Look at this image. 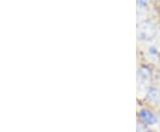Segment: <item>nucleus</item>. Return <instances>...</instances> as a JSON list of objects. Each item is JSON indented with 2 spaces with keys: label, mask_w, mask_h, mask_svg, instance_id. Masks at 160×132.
<instances>
[{
  "label": "nucleus",
  "mask_w": 160,
  "mask_h": 132,
  "mask_svg": "<svg viewBox=\"0 0 160 132\" xmlns=\"http://www.w3.org/2000/svg\"><path fill=\"white\" fill-rule=\"evenodd\" d=\"M139 116L141 118V120L144 123H147L149 125L155 124L157 122V118L151 112H149L146 109H142L139 112Z\"/></svg>",
  "instance_id": "f03ea898"
},
{
  "label": "nucleus",
  "mask_w": 160,
  "mask_h": 132,
  "mask_svg": "<svg viewBox=\"0 0 160 132\" xmlns=\"http://www.w3.org/2000/svg\"><path fill=\"white\" fill-rule=\"evenodd\" d=\"M157 27L151 22H143L138 27V38L143 40H150L157 34Z\"/></svg>",
  "instance_id": "f257e3e1"
},
{
  "label": "nucleus",
  "mask_w": 160,
  "mask_h": 132,
  "mask_svg": "<svg viewBox=\"0 0 160 132\" xmlns=\"http://www.w3.org/2000/svg\"><path fill=\"white\" fill-rule=\"evenodd\" d=\"M136 132H149V129L143 124L142 122H137L136 125Z\"/></svg>",
  "instance_id": "20e7f679"
},
{
  "label": "nucleus",
  "mask_w": 160,
  "mask_h": 132,
  "mask_svg": "<svg viewBox=\"0 0 160 132\" xmlns=\"http://www.w3.org/2000/svg\"><path fill=\"white\" fill-rule=\"evenodd\" d=\"M159 91H158L156 88H150L148 92V98L150 100H156L158 98H159Z\"/></svg>",
  "instance_id": "7ed1b4c3"
}]
</instances>
